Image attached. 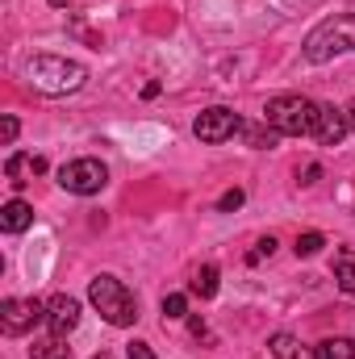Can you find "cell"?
I'll return each instance as SVG.
<instances>
[{"instance_id": "cell-1", "label": "cell", "mask_w": 355, "mask_h": 359, "mask_svg": "<svg viewBox=\"0 0 355 359\" xmlns=\"http://www.w3.org/2000/svg\"><path fill=\"white\" fill-rule=\"evenodd\" d=\"M318 113H322V104L309 100V96H301V92L272 96V100L264 104V121L272 126V130L288 134V138H305V134H314V130H318Z\"/></svg>"}, {"instance_id": "cell-2", "label": "cell", "mask_w": 355, "mask_h": 359, "mask_svg": "<svg viewBox=\"0 0 355 359\" xmlns=\"http://www.w3.org/2000/svg\"><path fill=\"white\" fill-rule=\"evenodd\" d=\"M25 76H29V84L42 92V96H67V92H80L84 88V80H88L84 63L63 59V55H34L29 67H25Z\"/></svg>"}, {"instance_id": "cell-3", "label": "cell", "mask_w": 355, "mask_h": 359, "mask_svg": "<svg viewBox=\"0 0 355 359\" xmlns=\"http://www.w3.org/2000/svg\"><path fill=\"white\" fill-rule=\"evenodd\" d=\"M347 50H355V13H335V17H326L322 25L309 29V38H305V46H301V55H305L309 63H330L335 55H347Z\"/></svg>"}, {"instance_id": "cell-4", "label": "cell", "mask_w": 355, "mask_h": 359, "mask_svg": "<svg viewBox=\"0 0 355 359\" xmlns=\"http://www.w3.org/2000/svg\"><path fill=\"white\" fill-rule=\"evenodd\" d=\"M88 301H92V309H96L109 326H117V330H126V326L138 322V297H134L117 276H96L88 284Z\"/></svg>"}, {"instance_id": "cell-5", "label": "cell", "mask_w": 355, "mask_h": 359, "mask_svg": "<svg viewBox=\"0 0 355 359\" xmlns=\"http://www.w3.org/2000/svg\"><path fill=\"white\" fill-rule=\"evenodd\" d=\"M109 184V168L100 163V159H72V163H63L59 168V188L63 192H76V196H96L100 188Z\"/></svg>"}, {"instance_id": "cell-6", "label": "cell", "mask_w": 355, "mask_h": 359, "mask_svg": "<svg viewBox=\"0 0 355 359\" xmlns=\"http://www.w3.org/2000/svg\"><path fill=\"white\" fill-rule=\"evenodd\" d=\"M192 134H196L201 142L217 147V142H230L234 134H243V117H239L234 109H226V104H213V109L196 113V121H192Z\"/></svg>"}, {"instance_id": "cell-7", "label": "cell", "mask_w": 355, "mask_h": 359, "mask_svg": "<svg viewBox=\"0 0 355 359\" xmlns=\"http://www.w3.org/2000/svg\"><path fill=\"white\" fill-rule=\"evenodd\" d=\"M38 322H46V305L34 301V297H8L0 305V330L13 334V339L25 334V330H34Z\"/></svg>"}, {"instance_id": "cell-8", "label": "cell", "mask_w": 355, "mask_h": 359, "mask_svg": "<svg viewBox=\"0 0 355 359\" xmlns=\"http://www.w3.org/2000/svg\"><path fill=\"white\" fill-rule=\"evenodd\" d=\"M46 326H51V339H67L80 326V301L67 292H55L46 301Z\"/></svg>"}, {"instance_id": "cell-9", "label": "cell", "mask_w": 355, "mask_h": 359, "mask_svg": "<svg viewBox=\"0 0 355 359\" xmlns=\"http://www.w3.org/2000/svg\"><path fill=\"white\" fill-rule=\"evenodd\" d=\"M347 109H335V104H322V113H318V130H314V138L322 142V147H339L343 138H347Z\"/></svg>"}, {"instance_id": "cell-10", "label": "cell", "mask_w": 355, "mask_h": 359, "mask_svg": "<svg viewBox=\"0 0 355 359\" xmlns=\"http://www.w3.org/2000/svg\"><path fill=\"white\" fill-rule=\"evenodd\" d=\"M29 226H34V209H29L21 196H13V201L0 205V230H4V234H21V230H29Z\"/></svg>"}, {"instance_id": "cell-11", "label": "cell", "mask_w": 355, "mask_h": 359, "mask_svg": "<svg viewBox=\"0 0 355 359\" xmlns=\"http://www.w3.org/2000/svg\"><path fill=\"white\" fill-rule=\"evenodd\" d=\"M25 172L29 176H42L46 172V159L42 155H8V163H4V176H8V184H25Z\"/></svg>"}, {"instance_id": "cell-12", "label": "cell", "mask_w": 355, "mask_h": 359, "mask_svg": "<svg viewBox=\"0 0 355 359\" xmlns=\"http://www.w3.org/2000/svg\"><path fill=\"white\" fill-rule=\"evenodd\" d=\"M330 268H335L339 288H343L347 297H355V251H347V247H343V251H335V264H330Z\"/></svg>"}, {"instance_id": "cell-13", "label": "cell", "mask_w": 355, "mask_h": 359, "mask_svg": "<svg viewBox=\"0 0 355 359\" xmlns=\"http://www.w3.org/2000/svg\"><path fill=\"white\" fill-rule=\"evenodd\" d=\"M188 288H192V297H201V301L217 297V268H213V264L196 268V271H192V280H188Z\"/></svg>"}, {"instance_id": "cell-14", "label": "cell", "mask_w": 355, "mask_h": 359, "mask_svg": "<svg viewBox=\"0 0 355 359\" xmlns=\"http://www.w3.org/2000/svg\"><path fill=\"white\" fill-rule=\"evenodd\" d=\"M243 138H247V147H251V151H272L284 134H280V130H272V126L264 121V126H243Z\"/></svg>"}, {"instance_id": "cell-15", "label": "cell", "mask_w": 355, "mask_h": 359, "mask_svg": "<svg viewBox=\"0 0 355 359\" xmlns=\"http://www.w3.org/2000/svg\"><path fill=\"white\" fill-rule=\"evenodd\" d=\"M309 359H355V343L351 339H322L309 351Z\"/></svg>"}, {"instance_id": "cell-16", "label": "cell", "mask_w": 355, "mask_h": 359, "mask_svg": "<svg viewBox=\"0 0 355 359\" xmlns=\"http://www.w3.org/2000/svg\"><path fill=\"white\" fill-rule=\"evenodd\" d=\"M297 351H301V347H297V339H293V334H284V330L267 339V355H272V359H297Z\"/></svg>"}, {"instance_id": "cell-17", "label": "cell", "mask_w": 355, "mask_h": 359, "mask_svg": "<svg viewBox=\"0 0 355 359\" xmlns=\"http://www.w3.org/2000/svg\"><path fill=\"white\" fill-rule=\"evenodd\" d=\"M326 247V238L318 234V230H309V234H297V243H293V251H297V259H309V255H318Z\"/></svg>"}, {"instance_id": "cell-18", "label": "cell", "mask_w": 355, "mask_h": 359, "mask_svg": "<svg viewBox=\"0 0 355 359\" xmlns=\"http://www.w3.org/2000/svg\"><path fill=\"white\" fill-rule=\"evenodd\" d=\"M29 359H72V347L63 339H51V343H38Z\"/></svg>"}, {"instance_id": "cell-19", "label": "cell", "mask_w": 355, "mask_h": 359, "mask_svg": "<svg viewBox=\"0 0 355 359\" xmlns=\"http://www.w3.org/2000/svg\"><path fill=\"white\" fill-rule=\"evenodd\" d=\"M159 309H163V318H172V322H180V318H188V297H184V292H168Z\"/></svg>"}, {"instance_id": "cell-20", "label": "cell", "mask_w": 355, "mask_h": 359, "mask_svg": "<svg viewBox=\"0 0 355 359\" xmlns=\"http://www.w3.org/2000/svg\"><path fill=\"white\" fill-rule=\"evenodd\" d=\"M243 201H247V192H243V188H230V192H222V196H217V213H234Z\"/></svg>"}, {"instance_id": "cell-21", "label": "cell", "mask_w": 355, "mask_h": 359, "mask_svg": "<svg viewBox=\"0 0 355 359\" xmlns=\"http://www.w3.org/2000/svg\"><path fill=\"white\" fill-rule=\"evenodd\" d=\"M17 130H21V126H17V117L8 113V117L0 121V142H4V147H13V142H17Z\"/></svg>"}, {"instance_id": "cell-22", "label": "cell", "mask_w": 355, "mask_h": 359, "mask_svg": "<svg viewBox=\"0 0 355 359\" xmlns=\"http://www.w3.org/2000/svg\"><path fill=\"white\" fill-rule=\"evenodd\" d=\"M126 355H130V359H155V351H151V343H142V339H134V343L126 347Z\"/></svg>"}, {"instance_id": "cell-23", "label": "cell", "mask_w": 355, "mask_h": 359, "mask_svg": "<svg viewBox=\"0 0 355 359\" xmlns=\"http://www.w3.org/2000/svg\"><path fill=\"white\" fill-rule=\"evenodd\" d=\"M272 251H276V238L267 234V238H260V243H255V251H251V264H255V259H264V255H272Z\"/></svg>"}, {"instance_id": "cell-24", "label": "cell", "mask_w": 355, "mask_h": 359, "mask_svg": "<svg viewBox=\"0 0 355 359\" xmlns=\"http://www.w3.org/2000/svg\"><path fill=\"white\" fill-rule=\"evenodd\" d=\"M188 330H192L196 339H201V334H209V330H205V318H188Z\"/></svg>"}, {"instance_id": "cell-25", "label": "cell", "mask_w": 355, "mask_h": 359, "mask_svg": "<svg viewBox=\"0 0 355 359\" xmlns=\"http://www.w3.org/2000/svg\"><path fill=\"white\" fill-rule=\"evenodd\" d=\"M318 176H322V168H318V163H309V168H305V180H301V184H314Z\"/></svg>"}, {"instance_id": "cell-26", "label": "cell", "mask_w": 355, "mask_h": 359, "mask_svg": "<svg viewBox=\"0 0 355 359\" xmlns=\"http://www.w3.org/2000/svg\"><path fill=\"white\" fill-rule=\"evenodd\" d=\"M347 126H351V134H355V100L347 104Z\"/></svg>"}, {"instance_id": "cell-27", "label": "cell", "mask_w": 355, "mask_h": 359, "mask_svg": "<svg viewBox=\"0 0 355 359\" xmlns=\"http://www.w3.org/2000/svg\"><path fill=\"white\" fill-rule=\"evenodd\" d=\"M51 4H55V8H63V4H72V0H51Z\"/></svg>"}, {"instance_id": "cell-28", "label": "cell", "mask_w": 355, "mask_h": 359, "mask_svg": "<svg viewBox=\"0 0 355 359\" xmlns=\"http://www.w3.org/2000/svg\"><path fill=\"white\" fill-rule=\"evenodd\" d=\"M92 359H113V355H105V351H100V355H92Z\"/></svg>"}]
</instances>
